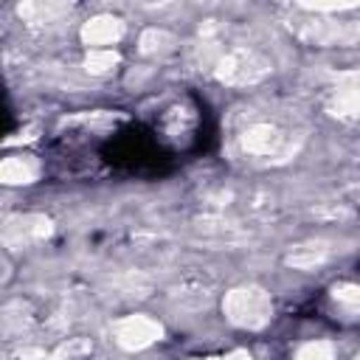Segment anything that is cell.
Segmentation results:
<instances>
[{"label":"cell","mask_w":360,"mask_h":360,"mask_svg":"<svg viewBox=\"0 0 360 360\" xmlns=\"http://www.w3.org/2000/svg\"><path fill=\"white\" fill-rule=\"evenodd\" d=\"M222 312H225L228 323L256 332L273 321V298L259 284H242V287H233L225 292Z\"/></svg>","instance_id":"1"},{"label":"cell","mask_w":360,"mask_h":360,"mask_svg":"<svg viewBox=\"0 0 360 360\" xmlns=\"http://www.w3.org/2000/svg\"><path fill=\"white\" fill-rule=\"evenodd\" d=\"M214 73H217V79L225 82V84L248 87V84L262 82V79L270 73V62H267L259 51H253V48H233V51H225V53L217 59Z\"/></svg>","instance_id":"2"},{"label":"cell","mask_w":360,"mask_h":360,"mask_svg":"<svg viewBox=\"0 0 360 360\" xmlns=\"http://www.w3.org/2000/svg\"><path fill=\"white\" fill-rule=\"evenodd\" d=\"M239 143L248 155L253 158H278L290 149V138L287 132H281L276 124L270 121H256L250 124L242 135H239Z\"/></svg>","instance_id":"3"},{"label":"cell","mask_w":360,"mask_h":360,"mask_svg":"<svg viewBox=\"0 0 360 360\" xmlns=\"http://www.w3.org/2000/svg\"><path fill=\"white\" fill-rule=\"evenodd\" d=\"M112 335H115V343L121 349L141 352V349H146V346H152L155 340L163 338V326L149 315H127L115 323Z\"/></svg>","instance_id":"4"},{"label":"cell","mask_w":360,"mask_h":360,"mask_svg":"<svg viewBox=\"0 0 360 360\" xmlns=\"http://www.w3.org/2000/svg\"><path fill=\"white\" fill-rule=\"evenodd\" d=\"M121 37H124V20H121V17H112V14L90 17V20L82 25V42L90 45V51H96V48H110V45H115Z\"/></svg>","instance_id":"5"},{"label":"cell","mask_w":360,"mask_h":360,"mask_svg":"<svg viewBox=\"0 0 360 360\" xmlns=\"http://www.w3.org/2000/svg\"><path fill=\"white\" fill-rule=\"evenodd\" d=\"M39 177V163L31 155H11L0 160V183L6 186H28Z\"/></svg>","instance_id":"6"},{"label":"cell","mask_w":360,"mask_h":360,"mask_svg":"<svg viewBox=\"0 0 360 360\" xmlns=\"http://www.w3.org/2000/svg\"><path fill=\"white\" fill-rule=\"evenodd\" d=\"M48 231H51V222H48L45 217H22V219L8 222V228H6V239L17 242V245H20V242L28 245L31 239L48 236Z\"/></svg>","instance_id":"7"},{"label":"cell","mask_w":360,"mask_h":360,"mask_svg":"<svg viewBox=\"0 0 360 360\" xmlns=\"http://www.w3.org/2000/svg\"><path fill=\"white\" fill-rule=\"evenodd\" d=\"M174 37L169 34V31H163V28H146L143 34H141V53H166V51H172L174 48Z\"/></svg>","instance_id":"8"},{"label":"cell","mask_w":360,"mask_h":360,"mask_svg":"<svg viewBox=\"0 0 360 360\" xmlns=\"http://www.w3.org/2000/svg\"><path fill=\"white\" fill-rule=\"evenodd\" d=\"M326 248L323 245H304V248H298V250H292L290 256H287V264H292V267H315V264H321V262H326Z\"/></svg>","instance_id":"9"},{"label":"cell","mask_w":360,"mask_h":360,"mask_svg":"<svg viewBox=\"0 0 360 360\" xmlns=\"http://www.w3.org/2000/svg\"><path fill=\"white\" fill-rule=\"evenodd\" d=\"M115 65H118V53H115L112 48H96V51H90L87 59H84V68H87L90 73H96V76L110 73Z\"/></svg>","instance_id":"10"},{"label":"cell","mask_w":360,"mask_h":360,"mask_svg":"<svg viewBox=\"0 0 360 360\" xmlns=\"http://www.w3.org/2000/svg\"><path fill=\"white\" fill-rule=\"evenodd\" d=\"M292 360H335V349L329 340H307L295 349Z\"/></svg>","instance_id":"11"},{"label":"cell","mask_w":360,"mask_h":360,"mask_svg":"<svg viewBox=\"0 0 360 360\" xmlns=\"http://www.w3.org/2000/svg\"><path fill=\"white\" fill-rule=\"evenodd\" d=\"M65 14L62 6H20V17H25L28 22H59V17Z\"/></svg>","instance_id":"12"},{"label":"cell","mask_w":360,"mask_h":360,"mask_svg":"<svg viewBox=\"0 0 360 360\" xmlns=\"http://www.w3.org/2000/svg\"><path fill=\"white\" fill-rule=\"evenodd\" d=\"M332 295H335V301L346 304L349 309H354L357 301H360V292H357L354 284H335V287H332Z\"/></svg>","instance_id":"13"},{"label":"cell","mask_w":360,"mask_h":360,"mask_svg":"<svg viewBox=\"0 0 360 360\" xmlns=\"http://www.w3.org/2000/svg\"><path fill=\"white\" fill-rule=\"evenodd\" d=\"M225 360H253V357H250V352H245V349H236V352H231Z\"/></svg>","instance_id":"14"}]
</instances>
